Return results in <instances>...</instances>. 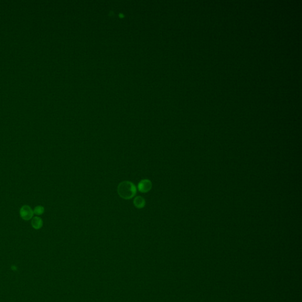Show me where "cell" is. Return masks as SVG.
<instances>
[{
	"label": "cell",
	"instance_id": "obj_1",
	"mask_svg": "<svg viewBox=\"0 0 302 302\" xmlns=\"http://www.w3.org/2000/svg\"><path fill=\"white\" fill-rule=\"evenodd\" d=\"M117 191L120 197L128 200L135 195L137 189L133 182L125 181L119 183L118 186Z\"/></svg>",
	"mask_w": 302,
	"mask_h": 302
},
{
	"label": "cell",
	"instance_id": "obj_2",
	"mask_svg": "<svg viewBox=\"0 0 302 302\" xmlns=\"http://www.w3.org/2000/svg\"><path fill=\"white\" fill-rule=\"evenodd\" d=\"M20 214L23 219L29 220L33 218L34 212L30 206L23 205L20 210Z\"/></svg>",
	"mask_w": 302,
	"mask_h": 302
},
{
	"label": "cell",
	"instance_id": "obj_3",
	"mask_svg": "<svg viewBox=\"0 0 302 302\" xmlns=\"http://www.w3.org/2000/svg\"><path fill=\"white\" fill-rule=\"evenodd\" d=\"M152 187V183L148 179L141 180L138 184V188L139 191L142 193H146L151 191Z\"/></svg>",
	"mask_w": 302,
	"mask_h": 302
},
{
	"label": "cell",
	"instance_id": "obj_4",
	"mask_svg": "<svg viewBox=\"0 0 302 302\" xmlns=\"http://www.w3.org/2000/svg\"><path fill=\"white\" fill-rule=\"evenodd\" d=\"M133 204L136 208L137 209H143L146 204L145 199L142 197L137 196L133 199Z\"/></svg>",
	"mask_w": 302,
	"mask_h": 302
},
{
	"label": "cell",
	"instance_id": "obj_5",
	"mask_svg": "<svg viewBox=\"0 0 302 302\" xmlns=\"http://www.w3.org/2000/svg\"><path fill=\"white\" fill-rule=\"evenodd\" d=\"M43 222L42 221V219H40L38 217H35L32 219L31 221V225L32 227L36 229H41L43 226Z\"/></svg>",
	"mask_w": 302,
	"mask_h": 302
},
{
	"label": "cell",
	"instance_id": "obj_6",
	"mask_svg": "<svg viewBox=\"0 0 302 302\" xmlns=\"http://www.w3.org/2000/svg\"><path fill=\"white\" fill-rule=\"evenodd\" d=\"M44 209L42 206H37L33 210L34 214H35L37 215H42V214L44 213Z\"/></svg>",
	"mask_w": 302,
	"mask_h": 302
}]
</instances>
